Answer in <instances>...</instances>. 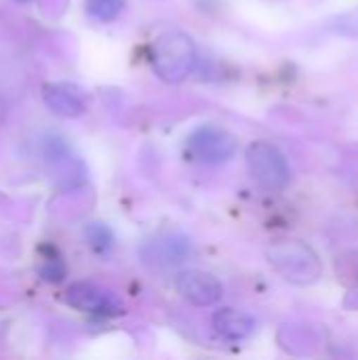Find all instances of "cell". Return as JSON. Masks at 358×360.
Segmentation results:
<instances>
[{
	"label": "cell",
	"mask_w": 358,
	"mask_h": 360,
	"mask_svg": "<svg viewBox=\"0 0 358 360\" xmlns=\"http://www.w3.org/2000/svg\"><path fill=\"white\" fill-rule=\"evenodd\" d=\"M268 264L291 285L308 287L323 276L317 251L302 240H276L266 247Z\"/></svg>",
	"instance_id": "6da1fadb"
},
{
	"label": "cell",
	"mask_w": 358,
	"mask_h": 360,
	"mask_svg": "<svg viewBox=\"0 0 358 360\" xmlns=\"http://www.w3.org/2000/svg\"><path fill=\"white\" fill-rule=\"evenodd\" d=\"M198 61L194 40L184 32H165L152 44V68L165 82L186 80Z\"/></svg>",
	"instance_id": "7a4b0ae2"
},
{
	"label": "cell",
	"mask_w": 358,
	"mask_h": 360,
	"mask_svg": "<svg viewBox=\"0 0 358 360\" xmlns=\"http://www.w3.org/2000/svg\"><path fill=\"white\" fill-rule=\"evenodd\" d=\"M247 169L251 179L268 192H281L291 181L285 154L270 141H253L247 148Z\"/></svg>",
	"instance_id": "3957f363"
},
{
	"label": "cell",
	"mask_w": 358,
	"mask_h": 360,
	"mask_svg": "<svg viewBox=\"0 0 358 360\" xmlns=\"http://www.w3.org/2000/svg\"><path fill=\"white\" fill-rule=\"evenodd\" d=\"M63 302L74 310L95 314V316L114 319V316L124 314V304L118 300V295L93 283H74L63 293Z\"/></svg>",
	"instance_id": "277c9868"
},
{
	"label": "cell",
	"mask_w": 358,
	"mask_h": 360,
	"mask_svg": "<svg viewBox=\"0 0 358 360\" xmlns=\"http://www.w3.org/2000/svg\"><path fill=\"white\" fill-rule=\"evenodd\" d=\"M188 148L196 158L211 165H219L236 154V139L219 127L203 124L190 133Z\"/></svg>",
	"instance_id": "5b68a950"
},
{
	"label": "cell",
	"mask_w": 358,
	"mask_h": 360,
	"mask_svg": "<svg viewBox=\"0 0 358 360\" xmlns=\"http://www.w3.org/2000/svg\"><path fill=\"white\" fill-rule=\"evenodd\" d=\"M175 289L177 293L198 306V308H209V306H215L222 295H224V287L222 283L209 274V272H203V270H184L175 276Z\"/></svg>",
	"instance_id": "8992f818"
},
{
	"label": "cell",
	"mask_w": 358,
	"mask_h": 360,
	"mask_svg": "<svg viewBox=\"0 0 358 360\" xmlns=\"http://www.w3.org/2000/svg\"><path fill=\"white\" fill-rule=\"evenodd\" d=\"M190 255V240L181 234H162L146 243L141 249V259L154 270H165L179 266Z\"/></svg>",
	"instance_id": "52a82bcc"
},
{
	"label": "cell",
	"mask_w": 358,
	"mask_h": 360,
	"mask_svg": "<svg viewBox=\"0 0 358 360\" xmlns=\"http://www.w3.org/2000/svg\"><path fill=\"white\" fill-rule=\"evenodd\" d=\"M46 108L61 118H78L87 112L84 93L68 82H51L42 89Z\"/></svg>",
	"instance_id": "ba28073f"
},
{
	"label": "cell",
	"mask_w": 358,
	"mask_h": 360,
	"mask_svg": "<svg viewBox=\"0 0 358 360\" xmlns=\"http://www.w3.org/2000/svg\"><path fill=\"white\" fill-rule=\"evenodd\" d=\"M213 329L228 342H243L255 333V321L241 310L222 308L213 314Z\"/></svg>",
	"instance_id": "9c48e42d"
},
{
	"label": "cell",
	"mask_w": 358,
	"mask_h": 360,
	"mask_svg": "<svg viewBox=\"0 0 358 360\" xmlns=\"http://www.w3.org/2000/svg\"><path fill=\"white\" fill-rule=\"evenodd\" d=\"M84 8L91 19L99 23H110L122 13L124 0H84Z\"/></svg>",
	"instance_id": "30bf717a"
},
{
	"label": "cell",
	"mask_w": 358,
	"mask_h": 360,
	"mask_svg": "<svg viewBox=\"0 0 358 360\" xmlns=\"http://www.w3.org/2000/svg\"><path fill=\"white\" fill-rule=\"evenodd\" d=\"M38 274L46 283H61L65 278V264H63V259L59 255L44 257L40 268H38Z\"/></svg>",
	"instance_id": "8fae6325"
},
{
	"label": "cell",
	"mask_w": 358,
	"mask_h": 360,
	"mask_svg": "<svg viewBox=\"0 0 358 360\" xmlns=\"http://www.w3.org/2000/svg\"><path fill=\"white\" fill-rule=\"evenodd\" d=\"M87 238H89L91 247L97 251H106L112 247V232L101 224H91L87 228Z\"/></svg>",
	"instance_id": "7c38bea8"
},
{
	"label": "cell",
	"mask_w": 358,
	"mask_h": 360,
	"mask_svg": "<svg viewBox=\"0 0 358 360\" xmlns=\"http://www.w3.org/2000/svg\"><path fill=\"white\" fill-rule=\"evenodd\" d=\"M17 2H30V0H17Z\"/></svg>",
	"instance_id": "4fadbf2b"
}]
</instances>
